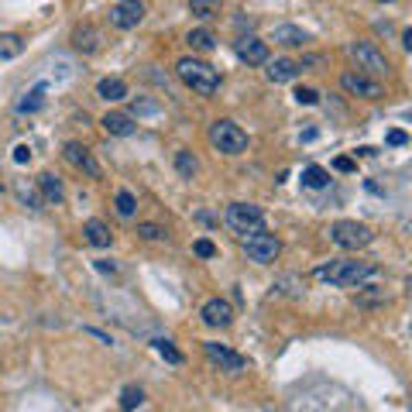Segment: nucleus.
Instances as JSON below:
<instances>
[{"mask_svg":"<svg viewBox=\"0 0 412 412\" xmlns=\"http://www.w3.org/2000/svg\"><path fill=\"white\" fill-rule=\"evenodd\" d=\"M371 275H374V265L371 261H330V265L316 268V279L330 282V286H337V288H358V286H365Z\"/></svg>","mask_w":412,"mask_h":412,"instance_id":"1","label":"nucleus"},{"mask_svg":"<svg viewBox=\"0 0 412 412\" xmlns=\"http://www.w3.org/2000/svg\"><path fill=\"white\" fill-rule=\"evenodd\" d=\"M175 73H179V80L186 82L193 93H200V96H213L220 89V73L209 62H203V59L186 55V59L175 62Z\"/></svg>","mask_w":412,"mask_h":412,"instance_id":"2","label":"nucleus"},{"mask_svg":"<svg viewBox=\"0 0 412 412\" xmlns=\"http://www.w3.org/2000/svg\"><path fill=\"white\" fill-rule=\"evenodd\" d=\"M209 145L223 155H244L247 152V134L234 121H216L209 127Z\"/></svg>","mask_w":412,"mask_h":412,"instance_id":"3","label":"nucleus"},{"mask_svg":"<svg viewBox=\"0 0 412 412\" xmlns=\"http://www.w3.org/2000/svg\"><path fill=\"white\" fill-rule=\"evenodd\" d=\"M223 220H227V227H230L234 234H241V237L265 227V213H261V206H254V203H230L227 213H223Z\"/></svg>","mask_w":412,"mask_h":412,"instance_id":"4","label":"nucleus"},{"mask_svg":"<svg viewBox=\"0 0 412 412\" xmlns=\"http://www.w3.org/2000/svg\"><path fill=\"white\" fill-rule=\"evenodd\" d=\"M330 237H333V244L347 247V251H358V247H368L374 241V230H371L368 223H358V220H337L330 227Z\"/></svg>","mask_w":412,"mask_h":412,"instance_id":"5","label":"nucleus"},{"mask_svg":"<svg viewBox=\"0 0 412 412\" xmlns=\"http://www.w3.org/2000/svg\"><path fill=\"white\" fill-rule=\"evenodd\" d=\"M244 254L254 261V265H272L275 258H279V251H282V244H279V237L275 234H268L265 227L261 230H254V234H244Z\"/></svg>","mask_w":412,"mask_h":412,"instance_id":"6","label":"nucleus"},{"mask_svg":"<svg viewBox=\"0 0 412 412\" xmlns=\"http://www.w3.org/2000/svg\"><path fill=\"white\" fill-rule=\"evenodd\" d=\"M347 52H351V59L358 62L361 76H385V73H388V59H385V52H378L371 41H354Z\"/></svg>","mask_w":412,"mask_h":412,"instance_id":"7","label":"nucleus"},{"mask_svg":"<svg viewBox=\"0 0 412 412\" xmlns=\"http://www.w3.org/2000/svg\"><path fill=\"white\" fill-rule=\"evenodd\" d=\"M141 21H145V3H141V0H121V3L110 7V24L121 28V31L138 28Z\"/></svg>","mask_w":412,"mask_h":412,"instance_id":"8","label":"nucleus"},{"mask_svg":"<svg viewBox=\"0 0 412 412\" xmlns=\"http://www.w3.org/2000/svg\"><path fill=\"white\" fill-rule=\"evenodd\" d=\"M203 351H206V358H209L213 365H220V368L230 371V374H237V371L247 368V358H244V354H237V351H230V347H223V344H213V340H206Z\"/></svg>","mask_w":412,"mask_h":412,"instance_id":"9","label":"nucleus"},{"mask_svg":"<svg viewBox=\"0 0 412 412\" xmlns=\"http://www.w3.org/2000/svg\"><path fill=\"white\" fill-rule=\"evenodd\" d=\"M340 86L351 93V96H365V100H378L385 89H381V82L371 80V76H361V73H344L340 76Z\"/></svg>","mask_w":412,"mask_h":412,"instance_id":"10","label":"nucleus"},{"mask_svg":"<svg viewBox=\"0 0 412 412\" xmlns=\"http://www.w3.org/2000/svg\"><path fill=\"white\" fill-rule=\"evenodd\" d=\"M234 52H237V59L247 62V66H265L268 62V45L261 38H254V35H244V38L234 41Z\"/></svg>","mask_w":412,"mask_h":412,"instance_id":"11","label":"nucleus"},{"mask_svg":"<svg viewBox=\"0 0 412 412\" xmlns=\"http://www.w3.org/2000/svg\"><path fill=\"white\" fill-rule=\"evenodd\" d=\"M62 155H66V162L76 165L80 172H86L89 179H100V165H96V159L89 155V148L86 145H80V141H69L66 148H62Z\"/></svg>","mask_w":412,"mask_h":412,"instance_id":"12","label":"nucleus"},{"mask_svg":"<svg viewBox=\"0 0 412 412\" xmlns=\"http://www.w3.org/2000/svg\"><path fill=\"white\" fill-rule=\"evenodd\" d=\"M200 316H203L206 327L223 330L234 323V306H230L227 299H209V302H203V313H200Z\"/></svg>","mask_w":412,"mask_h":412,"instance_id":"13","label":"nucleus"},{"mask_svg":"<svg viewBox=\"0 0 412 412\" xmlns=\"http://www.w3.org/2000/svg\"><path fill=\"white\" fill-rule=\"evenodd\" d=\"M100 127L107 131V134H114V138H127V134H134V117L131 114H124V110H107L103 114V121H100Z\"/></svg>","mask_w":412,"mask_h":412,"instance_id":"14","label":"nucleus"},{"mask_svg":"<svg viewBox=\"0 0 412 412\" xmlns=\"http://www.w3.org/2000/svg\"><path fill=\"white\" fill-rule=\"evenodd\" d=\"M38 189H41V203H62L66 200V186H62V179L59 175H52V172H41L38 175Z\"/></svg>","mask_w":412,"mask_h":412,"instance_id":"15","label":"nucleus"},{"mask_svg":"<svg viewBox=\"0 0 412 412\" xmlns=\"http://www.w3.org/2000/svg\"><path fill=\"white\" fill-rule=\"evenodd\" d=\"M268 69V80L272 82H288V80H295L299 73H302V66L295 62V59H275V62H265Z\"/></svg>","mask_w":412,"mask_h":412,"instance_id":"16","label":"nucleus"},{"mask_svg":"<svg viewBox=\"0 0 412 412\" xmlns=\"http://www.w3.org/2000/svg\"><path fill=\"white\" fill-rule=\"evenodd\" d=\"M82 237H86V244L93 247H110V241H114V234H110V227L103 220H86L82 223Z\"/></svg>","mask_w":412,"mask_h":412,"instance_id":"17","label":"nucleus"},{"mask_svg":"<svg viewBox=\"0 0 412 412\" xmlns=\"http://www.w3.org/2000/svg\"><path fill=\"white\" fill-rule=\"evenodd\" d=\"M272 41L275 45H286V48H295V45H306L309 41V31H302L299 24H279L272 31Z\"/></svg>","mask_w":412,"mask_h":412,"instance_id":"18","label":"nucleus"},{"mask_svg":"<svg viewBox=\"0 0 412 412\" xmlns=\"http://www.w3.org/2000/svg\"><path fill=\"white\" fill-rule=\"evenodd\" d=\"M220 10H223V0H189V14L200 17V21L220 17Z\"/></svg>","mask_w":412,"mask_h":412,"instance_id":"19","label":"nucleus"},{"mask_svg":"<svg viewBox=\"0 0 412 412\" xmlns=\"http://www.w3.org/2000/svg\"><path fill=\"white\" fill-rule=\"evenodd\" d=\"M96 93H100L107 103H117V100L127 96V82L124 80H100L96 82Z\"/></svg>","mask_w":412,"mask_h":412,"instance_id":"20","label":"nucleus"},{"mask_svg":"<svg viewBox=\"0 0 412 412\" xmlns=\"http://www.w3.org/2000/svg\"><path fill=\"white\" fill-rule=\"evenodd\" d=\"M73 45H76L80 52H96V48H100L96 28H89V24H86V28H76V31H73Z\"/></svg>","mask_w":412,"mask_h":412,"instance_id":"21","label":"nucleus"},{"mask_svg":"<svg viewBox=\"0 0 412 412\" xmlns=\"http://www.w3.org/2000/svg\"><path fill=\"white\" fill-rule=\"evenodd\" d=\"M302 186H309V189H323V186H330V172L327 168H320V165L302 168Z\"/></svg>","mask_w":412,"mask_h":412,"instance_id":"22","label":"nucleus"},{"mask_svg":"<svg viewBox=\"0 0 412 412\" xmlns=\"http://www.w3.org/2000/svg\"><path fill=\"white\" fill-rule=\"evenodd\" d=\"M186 41H189L196 52H209V48H216V35H213L209 28H196V31H189Z\"/></svg>","mask_w":412,"mask_h":412,"instance_id":"23","label":"nucleus"},{"mask_svg":"<svg viewBox=\"0 0 412 412\" xmlns=\"http://www.w3.org/2000/svg\"><path fill=\"white\" fill-rule=\"evenodd\" d=\"M24 52V41L21 35H10V31H3L0 35V59H17Z\"/></svg>","mask_w":412,"mask_h":412,"instance_id":"24","label":"nucleus"},{"mask_svg":"<svg viewBox=\"0 0 412 412\" xmlns=\"http://www.w3.org/2000/svg\"><path fill=\"white\" fill-rule=\"evenodd\" d=\"M175 168H179V175L193 179V175H196V168H200V162H196V155H193L189 148H179V152H175Z\"/></svg>","mask_w":412,"mask_h":412,"instance_id":"25","label":"nucleus"},{"mask_svg":"<svg viewBox=\"0 0 412 412\" xmlns=\"http://www.w3.org/2000/svg\"><path fill=\"white\" fill-rule=\"evenodd\" d=\"M141 402H145V392H141L138 385H127V388L121 392V409L124 412H134Z\"/></svg>","mask_w":412,"mask_h":412,"instance_id":"26","label":"nucleus"},{"mask_svg":"<svg viewBox=\"0 0 412 412\" xmlns=\"http://www.w3.org/2000/svg\"><path fill=\"white\" fill-rule=\"evenodd\" d=\"M41 103H45V86H35L21 103H17V110H24V114H35V110H41Z\"/></svg>","mask_w":412,"mask_h":412,"instance_id":"27","label":"nucleus"},{"mask_svg":"<svg viewBox=\"0 0 412 412\" xmlns=\"http://www.w3.org/2000/svg\"><path fill=\"white\" fill-rule=\"evenodd\" d=\"M17 196H21V203L31 206V209H41V196L35 186H28V182H17Z\"/></svg>","mask_w":412,"mask_h":412,"instance_id":"28","label":"nucleus"},{"mask_svg":"<svg viewBox=\"0 0 412 412\" xmlns=\"http://www.w3.org/2000/svg\"><path fill=\"white\" fill-rule=\"evenodd\" d=\"M114 203H117V213H121V216H134V213H138V200H134V193H127V189L117 193Z\"/></svg>","mask_w":412,"mask_h":412,"instance_id":"29","label":"nucleus"},{"mask_svg":"<svg viewBox=\"0 0 412 412\" xmlns=\"http://www.w3.org/2000/svg\"><path fill=\"white\" fill-rule=\"evenodd\" d=\"M155 351L162 354L168 365H182V354H179V351H175V347H172L168 340H155Z\"/></svg>","mask_w":412,"mask_h":412,"instance_id":"30","label":"nucleus"},{"mask_svg":"<svg viewBox=\"0 0 412 412\" xmlns=\"http://www.w3.org/2000/svg\"><path fill=\"white\" fill-rule=\"evenodd\" d=\"M295 103H302V107H313V103H320V93H316L313 86H299V89H295Z\"/></svg>","mask_w":412,"mask_h":412,"instance_id":"31","label":"nucleus"},{"mask_svg":"<svg viewBox=\"0 0 412 412\" xmlns=\"http://www.w3.org/2000/svg\"><path fill=\"white\" fill-rule=\"evenodd\" d=\"M138 234H141L145 241H165V227H159V223H141Z\"/></svg>","mask_w":412,"mask_h":412,"instance_id":"32","label":"nucleus"},{"mask_svg":"<svg viewBox=\"0 0 412 412\" xmlns=\"http://www.w3.org/2000/svg\"><path fill=\"white\" fill-rule=\"evenodd\" d=\"M193 251H196L200 258H213V254H216V244H213V241H206V237H200V241L193 244Z\"/></svg>","mask_w":412,"mask_h":412,"instance_id":"33","label":"nucleus"},{"mask_svg":"<svg viewBox=\"0 0 412 412\" xmlns=\"http://www.w3.org/2000/svg\"><path fill=\"white\" fill-rule=\"evenodd\" d=\"M14 162L28 165V162H31V148H28V145H17V148H14Z\"/></svg>","mask_w":412,"mask_h":412,"instance_id":"34","label":"nucleus"},{"mask_svg":"<svg viewBox=\"0 0 412 412\" xmlns=\"http://www.w3.org/2000/svg\"><path fill=\"white\" fill-rule=\"evenodd\" d=\"M388 145L402 148V145H409V134H406V131H388Z\"/></svg>","mask_w":412,"mask_h":412,"instance_id":"35","label":"nucleus"},{"mask_svg":"<svg viewBox=\"0 0 412 412\" xmlns=\"http://www.w3.org/2000/svg\"><path fill=\"white\" fill-rule=\"evenodd\" d=\"M333 168H337V172H354V162H351V159H337Z\"/></svg>","mask_w":412,"mask_h":412,"instance_id":"36","label":"nucleus"},{"mask_svg":"<svg viewBox=\"0 0 412 412\" xmlns=\"http://www.w3.org/2000/svg\"><path fill=\"white\" fill-rule=\"evenodd\" d=\"M96 268H100L103 275H114V272H117V265H114V261H96Z\"/></svg>","mask_w":412,"mask_h":412,"instance_id":"37","label":"nucleus"},{"mask_svg":"<svg viewBox=\"0 0 412 412\" xmlns=\"http://www.w3.org/2000/svg\"><path fill=\"white\" fill-rule=\"evenodd\" d=\"M86 333H89V337H96V340H103V344H110V337H107V333H100V330L86 327Z\"/></svg>","mask_w":412,"mask_h":412,"instance_id":"38","label":"nucleus"},{"mask_svg":"<svg viewBox=\"0 0 412 412\" xmlns=\"http://www.w3.org/2000/svg\"><path fill=\"white\" fill-rule=\"evenodd\" d=\"M378 3H395V0H378Z\"/></svg>","mask_w":412,"mask_h":412,"instance_id":"39","label":"nucleus"},{"mask_svg":"<svg viewBox=\"0 0 412 412\" xmlns=\"http://www.w3.org/2000/svg\"><path fill=\"white\" fill-rule=\"evenodd\" d=\"M0 189H3V186H0Z\"/></svg>","mask_w":412,"mask_h":412,"instance_id":"40","label":"nucleus"}]
</instances>
